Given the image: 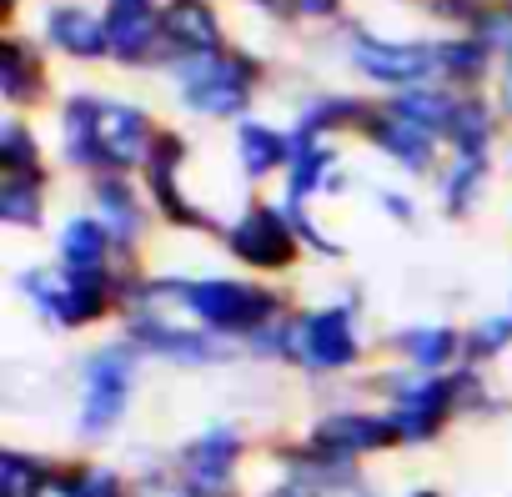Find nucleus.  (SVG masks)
Wrapping results in <instances>:
<instances>
[{
	"label": "nucleus",
	"instance_id": "a211bd4d",
	"mask_svg": "<svg viewBox=\"0 0 512 497\" xmlns=\"http://www.w3.org/2000/svg\"><path fill=\"white\" fill-rule=\"evenodd\" d=\"M367 136H372V146H382L402 171H427V166H432V131H422V126L392 116V111L372 116V121H367Z\"/></svg>",
	"mask_w": 512,
	"mask_h": 497
},
{
	"label": "nucleus",
	"instance_id": "c9c22d12",
	"mask_svg": "<svg viewBox=\"0 0 512 497\" xmlns=\"http://www.w3.org/2000/svg\"><path fill=\"white\" fill-rule=\"evenodd\" d=\"M262 497H322V492H317L312 482H302V477H292V472H287V477H282L277 487H267Z\"/></svg>",
	"mask_w": 512,
	"mask_h": 497
},
{
	"label": "nucleus",
	"instance_id": "1a4fd4ad",
	"mask_svg": "<svg viewBox=\"0 0 512 497\" xmlns=\"http://www.w3.org/2000/svg\"><path fill=\"white\" fill-rule=\"evenodd\" d=\"M302 327V362L317 367V372H347L362 347H357V332H352V307H327V312H312L297 322Z\"/></svg>",
	"mask_w": 512,
	"mask_h": 497
},
{
	"label": "nucleus",
	"instance_id": "ddd939ff",
	"mask_svg": "<svg viewBox=\"0 0 512 497\" xmlns=\"http://www.w3.org/2000/svg\"><path fill=\"white\" fill-rule=\"evenodd\" d=\"M181 161H186V141H181L176 131H161V136H156V146H151V156H146L151 191H156L161 211H166L176 226H211V216L191 211V201H186V196H181V186H176V176H181Z\"/></svg>",
	"mask_w": 512,
	"mask_h": 497
},
{
	"label": "nucleus",
	"instance_id": "2eb2a0df",
	"mask_svg": "<svg viewBox=\"0 0 512 497\" xmlns=\"http://www.w3.org/2000/svg\"><path fill=\"white\" fill-rule=\"evenodd\" d=\"M46 36H51L56 51L81 56V61H101V56L111 51V31H106V21H101L96 11H86V6H51V16H46Z\"/></svg>",
	"mask_w": 512,
	"mask_h": 497
},
{
	"label": "nucleus",
	"instance_id": "f704fd0d",
	"mask_svg": "<svg viewBox=\"0 0 512 497\" xmlns=\"http://www.w3.org/2000/svg\"><path fill=\"white\" fill-rule=\"evenodd\" d=\"M432 11H437V16H452V21H472V26L487 16L482 0H432Z\"/></svg>",
	"mask_w": 512,
	"mask_h": 497
},
{
	"label": "nucleus",
	"instance_id": "dca6fc26",
	"mask_svg": "<svg viewBox=\"0 0 512 497\" xmlns=\"http://www.w3.org/2000/svg\"><path fill=\"white\" fill-rule=\"evenodd\" d=\"M106 31H111V56L126 66H141L161 41V16L151 6H111Z\"/></svg>",
	"mask_w": 512,
	"mask_h": 497
},
{
	"label": "nucleus",
	"instance_id": "72a5a7b5",
	"mask_svg": "<svg viewBox=\"0 0 512 497\" xmlns=\"http://www.w3.org/2000/svg\"><path fill=\"white\" fill-rule=\"evenodd\" d=\"M507 342H512V317H492V322H482V327L472 332L467 352H472V357H492V352H502Z\"/></svg>",
	"mask_w": 512,
	"mask_h": 497
},
{
	"label": "nucleus",
	"instance_id": "39448f33",
	"mask_svg": "<svg viewBox=\"0 0 512 497\" xmlns=\"http://www.w3.org/2000/svg\"><path fill=\"white\" fill-rule=\"evenodd\" d=\"M131 397V347H101L86 362V402H81V437H106Z\"/></svg>",
	"mask_w": 512,
	"mask_h": 497
},
{
	"label": "nucleus",
	"instance_id": "2f4dec72",
	"mask_svg": "<svg viewBox=\"0 0 512 497\" xmlns=\"http://www.w3.org/2000/svg\"><path fill=\"white\" fill-rule=\"evenodd\" d=\"M0 166H6V176H41V146L21 121L0 126Z\"/></svg>",
	"mask_w": 512,
	"mask_h": 497
},
{
	"label": "nucleus",
	"instance_id": "37998d69",
	"mask_svg": "<svg viewBox=\"0 0 512 497\" xmlns=\"http://www.w3.org/2000/svg\"><path fill=\"white\" fill-rule=\"evenodd\" d=\"M507 11H512V0H507Z\"/></svg>",
	"mask_w": 512,
	"mask_h": 497
},
{
	"label": "nucleus",
	"instance_id": "79ce46f5",
	"mask_svg": "<svg viewBox=\"0 0 512 497\" xmlns=\"http://www.w3.org/2000/svg\"><path fill=\"white\" fill-rule=\"evenodd\" d=\"M262 6H282V0H262Z\"/></svg>",
	"mask_w": 512,
	"mask_h": 497
},
{
	"label": "nucleus",
	"instance_id": "bb28decb",
	"mask_svg": "<svg viewBox=\"0 0 512 497\" xmlns=\"http://www.w3.org/2000/svg\"><path fill=\"white\" fill-rule=\"evenodd\" d=\"M387 111L437 136V131H447V121H452V111H457V101H447L442 91H397V96L387 101Z\"/></svg>",
	"mask_w": 512,
	"mask_h": 497
},
{
	"label": "nucleus",
	"instance_id": "a878e982",
	"mask_svg": "<svg viewBox=\"0 0 512 497\" xmlns=\"http://www.w3.org/2000/svg\"><path fill=\"white\" fill-rule=\"evenodd\" d=\"M46 497H131V487L111 467H61Z\"/></svg>",
	"mask_w": 512,
	"mask_h": 497
},
{
	"label": "nucleus",
	"instance_id": "f3484780",
	"mask_svg": "<svg viewBox=\"0 0 512 497\" xmlns=\"http://www.w3.org/2000/svg\"><path fill=\"white\" fill-rule=\"evenodd\" d=\"M96 116H101V96L76 91L61 111V131H66V161L81 171H106L101 161V141H96Z\"/></svg>",
	"mask_w": 512,
	"mask_h": 497
},
{
	"label": "nucleus",
	"instance_id": "4468645a",
	"mask_svg": "<svg viewBox=\"0 0 512 497\" xmlns=\"http://www.w3.org/2000/svg\"><path fill=\"white\" fill-rule=\"evenodd\" d=\"M131 342L146 347V352H156V357H166V362H176V367H201V362H221V357H226V347L211 342L206 332L166 327V322H156V317H136V322H131Z\"/></svg>",
	"mask_w": 512,
	"mask_h": 497
},
{
	"label": "nucleus",
	"instance_id": "c85d7f7f",
	"mask_svg": "<svg viewBox=\"0 0 512 497\" xmlns=\"http://www.w3.org/2000/svg\"><path fill=\"white\" fill-rule=\"evenodd\" d=\"M0 216L11 226H41V176H6L0 181Z\"/></svg>",
	"mask_w": 512,
	"mask_h": 497
},
{
	"label": "nucleus",
	"instance_id": "0eeeda50",
	"mask_svg": "<svg viewBox=\"0 0 512 497\" xmlns=\"http://www.w3.org/2000/svg\"><path fill=\"white\" fill-rule=\"evenodd\" d=\"M392 387V427L402 442H432L447 422V412H457V387L452 377H427V382H412V377H397L387 382Z\"/></svg>",
	"mask_w": 512,
	"mask_h": 497
},
{
	"label": "nucleus",
	"instance_id": "7ed1b4c3",
	"mask_svg": "<svg viewBox=\"0 0 512 497\" xmlns=\"http://www.w3.org/2000/svg\"><path fill=\"white\" fill-rule=\"evenodd\" d=\"M26 297L36 302L41 317H51L56 327H81V322H96L111 302V277L106 272H26L21 277Z\"/></svg>",
	"mask_w": 512,
	"mask_h": 497
},
{
	"label": "nucleus",
	"instance_id": "e433bc0d",
	"mask_svg": "<svg viewBox=\"0 0 512 497\" xmlns=\"http://www.w3.org/2000/svg\"><path fill=\"white\" fill-rule=\"evenodd\" d=\"M292 11H297V16H312V21H317V16L327 21V16H337V0H292Z\"/></svg>",
	"mask_w": 512,
	"mask_h": 497
},
{
	"label": "nucleus",
	"instance_id": "a19ab883",
	"mask_svg": "<svg viewBox=\"0 0 512 497\" xmlns=\"http://www.w3.org/2000/svg\"><path fill=\"white\" fill-rule=\"evenodd\" d=\"M412 497H442V492H427V487H422V492H412Z\"/></svg>",
	"mask_w": 512,
	"mask_h": 497
},
{
	"label": "nucleus",
	"instance_id": "b1692460",
	"mask_svg": "<svg viewBox=\"0 0 512 497\" xmlns=\"http://www.w3.org/2000/svg\"><path fill=\"white\" fill-rule=\"evenodd\" d=\"M327 166H332V151L317 146V141H297L292 136V171H287V206H302L312 191L327 186Z\"/></svg>",
	"mask_w": 512,
	"mask_h": 497
},
{
	"label": "nucleus",
	"instance_id": "aec40b11",
	"mask_svg": "<svg viewBox=\"0 0 512 497\" xmlns=\"http://www.w3.org/2000/svg\"><path fill=\"white\" fill-rule=\"evenodd\" d=\"M106 252H111L106 221H96V216H71V221L61 226V262H66V272H101Z\"/></svg>",
	"mask_w": 512,
	"mask_h": 497
},
{
	"label": "nucleus",
	"instance_id": "4c0bfd02",
	"mask_svg": "<svg viewBox=\"0 0 512 497\" xmlns=\"http://www.w3.org/2000/svg\"><path fill=\"white\" fill-rule=\"evenodd\" d=\"M382 206H387L397 221H407V216H412V201H407V196H392V191H387V196H382Z\"/></svg>",
	"mask_w": 512,
	"mask_h": 497
},
{
	"label": "nucleus",
	"instance_id": "423d86ee",
	"mask_svg": "<svg viewBox=\"0 0 512 497\" xmlns=\"http://www.w3.org/2000/svg\"><path fill=\"white\" fill-rule=\"evenodd\" d=\"M226 246L231 257H241L246 267H262V272H277L297 257V231H292V216L277 211V206H246L241 221L226 231Z\"/></svg>",
	"mask_w": 512,
	"mask_h": 497
},
{
	"label": "nucleus",
	"instance_id": "9d476101",
	"mask_svg": "<svg viewBox=\"0 0 512 497\" xmlns=\"http://www.w3.org/2000/svg\"><path fill=\"white\" fill-rule=\"evenodd\" d=\"M352 66L367 71L372 81L402 86V81H422L437 66V46H402V41H382V36L357 31L352 36Z\"/></svg>",
	"mask_w": 512,
	"mask_h": 497
},
{
	"label": "nucleus",
	"instance_id": "58836bf2",
	"mask_svg": "<svg viewBox=\"0 0 512 497\" xmlns=\"http://www.w3.org/2000/svg\"><path fill=\"white\" fill-rule=\"evenodd\" d=\"M502 101H507V111H512V61H507V71H502Z\"/></svg>",
	"mask_w": 512,
	"mask_h": 497
},
{
	"label": "nucleus",
	"instance_id": "f8f14e48",
	"mask_svg": "<svg viewBox=\"0 0 512 497\" xmlns=\"http://www.w3.org/2000/svg\"><path fill=\"white\" fill-rule=\"evenodd\" d=\"M161 41L186 61H206L221 56V21L206 0H171L161 11Z\"/></svg>",
	"mask_w": 512,
	"mask_h": 497
},
{
	"label": "nucleus",
	"instance_id": "473e14b6",
	"mask_svg": "<svg viewBox=\"0 0 512 497\" xmlns=\"http://www.w3.org/2000/svg\"><path fill=\"white\" fill-rule=\"evenodd\" d=\"M487 41H447V46H437V66L452 76V81H477L482 71H487Z\"/></svg>",
	"mask_w": 512,
	"mask_h": 497
},
{
	"label": "nucleus",
	"instance_id": "5701e85b",
	"mask_svg": "<svg viewBox=\"0 0 512 497\" xmlns=\"http://www.w3.org/2000/svg\"><path fill=\"white\" fill-rule=\"evenodd\" d=\"M41 86H46L41 61H36L21 41H6V46H0V91H6V101L26 106V101L41 96Z\"/></svg>",
	"mask_w": 512,
	"mask_h": 497
},
{
	"label": "nucleus",
	"instance_id": "ea45409f",
	"mask_svg": "<svg viewBox=\"0 0 512 497\" xmlns=\"http://www.w3.org/2000/svg\"><path fill=\"white\" fill-rule=\"evenodd\" d=\"M116 6H151V0H116Z\"/></svg>",
	"mask_w": 512,
	"mask_h": 497
},
{
	"label": "nucleus",
	"instance_id": "9b49d317",
	"mask_svg": "<svg viewBox=\"0 0 512 497\" xmlns=\"http://www.w3.org/2000/svg\"><path fill=\"white\" fill-rule=\"evenodd\" d=\"M96 141H101V161L106 171H131L141 156H151L156 136H151V116L121 101H101L96 116Z\"/></svg>",
	"mask_w": 512,
	"mask_h": 497
},
{
	"label": "nucleus",
	"instance_id": "6ab92c4d",
	"mask_svg": "<svg viewBox=\"0 0 512 497\" xmlns=\"http://www.w3.org/2000/svg\"><path fill=\"white\" fill-rule=\"evenodd\" d=\"M236 156H241V171L251 181H267L272 171L292 166V136H282L262 121H241L236 126Z\"/></svg>",
	"mask_w": 512,
	"mask_h": 497
},
{
	"label": "nucleus",
	"instance_id": "412c9836",
	"mask_svg": "<svg viewBox=\"0 0 512 497\" xmlns=\"http://www.w3.org/2000/svg\"><path fill=\"white\" fill-rule=\"evenodd\" d=\"M51 482H56V467H46L41 457L16 452V447L0 452V497H46Z\"/></svg>",
	"mask_w": 512,
	"mask_h": 497
},
{
	"label": "nucleus",
	"instance_id": "7c9ffc66",
	"mask_svg": "<svg viewBox=\"0 0 512 497\" xmlns=\"http://www.w3.org/2000/svg\"><path fill=\"white\" fill-rule=\"evenodd\" d=\"M482 156H457L452 161V171L442 176V206L452 211V216H467L472 211V196L482 191Z\"/></svg>",
	"mask_w": 512,
	"mask_h": 497
},
{
	"label": "nucleus",
	"instance_id": "f257e3e1",
	"mask_svg": "<svg viewBox=\"0 0 512 497\" xmlns=\"http://www.w3.org/2000/svg\"><path fill=\"white\" fill-rule=\"evenodd\" d=\"M156 292L176 297L196 322H206V327H216V332H246V337H256V332H262V327L282 312L277 292H267V287H246V282H231V277L161 282Z\"/></svg>",
	"mask_w": 512,
	"mask_h": 497
},
{
	"label": "nucleus",
	"instance_id": "20e7f679",
	"mask_svg": "<svg viewBox=\"0 0 512 497\" xmlns=\"http://www.w3.org/2000/svg\"><path fill=\"white\" fill-rule=\"evenodd\" d=\"M236 462H241V432L211 427L181 447L176 477H181L186 497H236Z\"/></svg>",
	"mask_w": 512,
	"mask_h": 497
},
{
	"label": "nucleus",
	"instance_id": "c756f323",
	"mask_svg": "<svg viewBox=\"0 0 512 497\" xmlns=\"http://www.w3.org/2000/svg\"><path fill=\"white\" fill-rule=\"evenodd\" d=\"M397 347L417 362V367H442V362H452V352H457V332L452 327H412V332H402L397 337Z\"/></svg>",
	"mask_w": 512,
	"mask_h": 497
},
{
	"label": "nucleus",
	"instance_id": "f03ea898",
	"mask_svg": "<svg viewBox=\"0 0 512 497\" xmlns=\"http://www.w3.org/2000/svg\"><path fill=\"white\" fill-rule=\"evenodd\" d=\"M256 61L251 56H206V61H181V101L201 116H241L251 101Z\"/></svg>",
	"mask_w": 512,
	"mask_h": 497
},
{
	"label": "nucleus",
	"instance_id": "393cba45",
	"mask_svg": "<svg viewBox=\"0 0 512 497\" xmlns=\"http://www.w3.org/2000/svg\"><path fill=\"white\" fill-rule=\"evenodd\" d=\"M367 126L372 116L362 111V101L352 96H317L307 111H302V126H297V141H317L322 131H347V126Z\"/></svg>",
	"mask_w": 512,
	"mask_h": 497
},
{
	"label": "nucleus",
	"instance_id": "4be33fe9",
	"mask_svg": "<svg viewBox=\"0 0 512 497\" xmlns=\"http://www.w3.org/2000/svg\"><path fill=\"white\" fill-rule=\"evenodd\" d=\"M96 201H101V211H106V231H111L121 246H131V241L141 236V206H136V191H131L121 176H101V181H96Z\"/></svg>",
	"mask_w": 512,
	"mask_h": 497
},
{
	"label": "nucleus",
	"instance_id": "cd10ccee",
	"mask_svg": "<svg viewBox=\"0 0 512 497\" xmlns=\"http://www.w3.org/2000/svg\"><path fill=\"white\" fill-rule=\"evenodd\" d=\"M442 136L457 146V156H487V136H492L487 106H482L477 96H472V101H457V111H452V121H447Z\"/></svg>",
	"mask_w": 512,
	"mask_h": 497
},
{
	"label": "nucleus",
	"instance_id": "6e6552de",
	"mask_svg": "<svg viewBox=\"0 0 512 497\" xmlns=\"http://www.w3.org/2000/svg\"><path fill=\"white\" fill-rule=\"evenodd\" d=\"M392 442H402V437H397L392 417H377V412H327L312 422V447L327 457H342V462L387 452Z\"/></svg>",
	"mask_w": 512,
	"mask_h": 497
}]
</instances>
